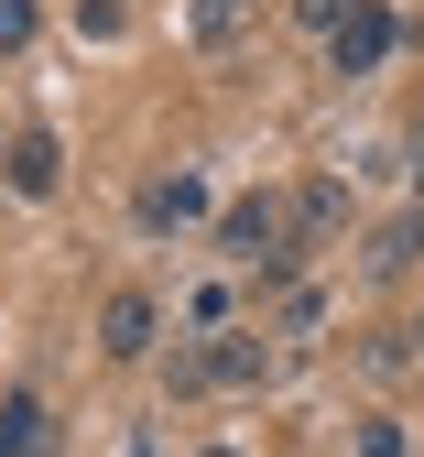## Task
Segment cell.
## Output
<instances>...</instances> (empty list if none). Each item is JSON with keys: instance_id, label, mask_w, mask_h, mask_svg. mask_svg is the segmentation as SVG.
I'll return each mask as SVG.
<instances>
[{"instance_id": "1", "label": "cell", "mask_w": 424, "mask_h": 457, "mask_svg": "<svg viewBox=\"0 0 424 457\" xmlns=\"http://www.w3.org/2000/svg\"><path fill=\"white\" fill-rule=\"evenodd\" d=\"M218 251H229V262H262V283H294V262H305V228H294L283 196H239V207L218 218Z\"/></svg>"}, {"instance_id": "2", "label": "cell", "mask_w": 424, "mask_h": 457, "mask_svg": "<svg viewBox=\"0 0 424 457\" xmlns=\"http://www.w3.org/2000/svg\"><path fill=\"white\" fill-rule=\"evenodd\" d=\"M262 370H272V337H262V327H218L207 349L174 360V392H251Z\"/></svg>"}, {"instance_id": "3", "label": "cell", "mask_w": 424, "mask_h": 457, "mask_svg": "<svg viewBox=\"0 0 424 457\" xmlns=\"http://www.w3.org/2000/svg\"><path fill=\"white\" fill-rule=\"evenodd\" d=\"M392 44H403V22L381 12V0H359V12H348V22L327 33V66H337V77H370V66H381Z\"/></svg>"}, {"instance_id": "4", "label": "cell", "mask_w": 424, "mask_h": 457, "mask_svg": "<svg viewBox=\"0 0 424 457\" xmlns=\"http://www.w3.org/2000/svg\"><path fill=\"white\" fill-rule=\"evenodd\" d=\"M262 33V0H186V44L196 54H239Z\"/></svg>"}, {"instance_id": "5", "label": "cell", "mask_w": 424, "mask_h": 457, "mask_svg": "<svg viewBox=\"0 0 424 457\" xmlns=\"http://www.w3.org/2000/svg\"><path fill=\"white\" fill-rule=\"evenodd\" d=\"M153 327H163L153 295H109V305H98V349H109V360H153Z\"/></svg>"}, {"instance_id": "6", "label": "cell", "mask_w": 424, "mask_h": 457, "mask_svg": "<svg viewBox=\"0 0 424 457\" xmlns=\"http://www.w3.org/2000/svg\"><path fill=\"white\" fill-rule=\"evenodd\" d=\"M131 207H142V228H196V218H207V186H196V175H153Z\"/></svg>"}, {"instance_id": "7", "label": "cell", "mask_w": 424, "mask_h": 457, "mask_svg": "<svg viewBox=\"0 0 424 457\" xmlns=\"http://www.w3.org/2000/svg\"><path fill=\"white\" fill-rule=\"evenodd\" d=\"M54 186H66V142H54V131H22L12 142V196H54Z\"/></svg>"}, {"instance_id": "8", "label": "cell", "mask_w": 424, "mask_h": 457, "mask_svg": "<svg viewBox=\"0 0 424 457\" xmlns=\"http://www.w3.org/2000/svg\"><path fill=\"white\" fill-rule=\"evenodd\" d=\"M44 446H54V414L33 392H12V403H0V457H44Z\"/></svg>"}, {"instance_id": "9", "label": "cell", "mask_w": 424, "mask_h": 457, "mask_svg": "<svg viewBox=\"0 0 424 457\" xmlns=\"http://www.w3.org/2000/svg\"><path fill=\"white\" fill-rule=\"evenodd\" d=\"M413 262H424V207H403V218L370 228V272H413Z\"/></svg>"}, {"instance_id": "10", "label": "cell", "mask_w": 424, "mask_h": 457, "mask_svg": "<svg viewBox=\"0 0 424 457\" xmlns=\"http://www.w3.org/2000/svg\"><path fill=\"white\" fill-rule=\"evenodd\" d=\"M348 457H413V425H403V414H359Z\"/></svg>"}, {"instance_id": "11", "label": "cell", "mask_w": 424, "mask_h": 457, "mask_svg": "<svg viewBox=\"0 0 424 457\" xmlns=\"http://www.w3.org/2000/svg\"><path fill=\"white\" fill-rule=\"evenodd\" d=\"M337 218H348V196H337V186H305V207H294V228H305V240H327Z\"/></svg>"}, {"instance_id": "12", "label": "cell", "mask_w": 424, "mask_h": 457, "mask_svg": "<svg viewBox=\"0 0 424 457\" xmlns=\"http://www.w3.org/2000/svg\"><path fill=\"white\" fill-rule=\"evenodd\" d=\"M229 316H239V295H229V283H196V295H186V327H207V337H218Z\"/></svg>"}, {"instance_id": "13", "label": "cell", "mask_w": 424, "mask_h": 457, "mask_svg": "<svg viewBox=\"0 0 424 457\" xmlns=\"http://www.w3.org/2000/svg\"><path fill=\"white\" fill-rule=\"evenodd\" d=\"M327 327V295H305V283H283V337H316Z\"/></svg>"}, {"instance_id": "14", "label": "cell", "mask_w": 424, "mask_h": 457, "mask_svg": "<svg viewBox=\"0 0 424 457\" xmlns=\"http://www.w3.org/2000/svg\"><path fill=\"white\" fill-rule=\"evenodd\" d=\"M294 12H305V22H316V33H337V22H348V12H359V0H294Z\"/></svg>"}, {"instance_id": "15", "label": "cell", "mask_w": 424, "mask_h": 457, "mask_svg": "<svg viewBox=\"0 0 424 457\" xmlns=\"http://www.w3.org/2000/svg\"><path fill=\"white\" fill-rule=\"evenodd\" d=\"M33 33V0H0V44H22Z\"/></svg>"}, {"instance_id": "16", "label": "cell", "mask_w": 424, "mask_h": 457, "mask_svg": "<svg viewBox=\"0 0 424 457\" xmlns=\"http://www.w3.org/2000/svg\"><path fill=\"white\" fill-rule=\"evenodd\" d=\"M413 175H424V120H413Z\"/></svg>"}, {"instance_id": "17", "label": "cell", "mask_w": 424, "mask_h": 457, "mask_svg": "<svg viewBox=\"0 0 424 457\" xmlns=\"http://www.w3.org/2000/svg\"><path fill=\"white\" fill-rule=\"evenodd\" d=\"M403 337H413V360H424V316H413V327H403Z\"/></svg>"}, {"instance_id": "18", "label": "cell", "mask_w": 424, "mask_h": 457, "mask_svg": "<svg viewBox=\"0 0 424 457\" xmlns=\"http://www.w3.org/2000/svg\"><path fill=\"white\" fill-rule=\"evenodd\" d=\"M196 457H239V446H196Z\"/></svg>"}]
</instances>
